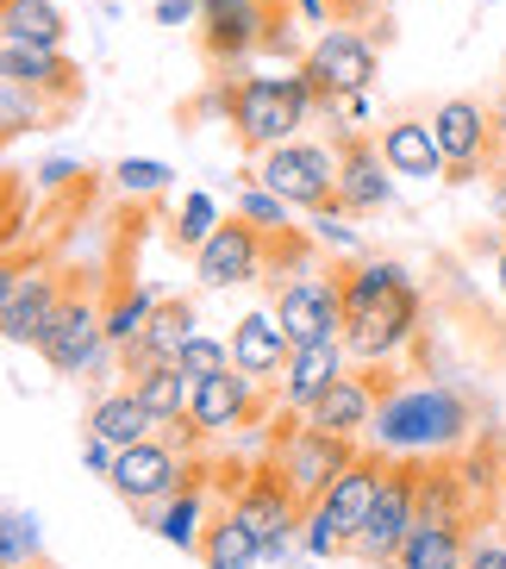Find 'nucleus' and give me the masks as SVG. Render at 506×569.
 <instances>
[{"instance_id":"f257e3e1","label":"nucleus","mask_w":506,"mask_h":569,"mask_svg":"<svg viewBox=\"0 0 506 569\" xmlns=\"http://www.w3.org/2000/svg\"><path fill=\"white\" fill-rule=\"evenodd\" d=\"M419 332V295L406 282V269L375 257L356 263L344 276V351L356 363H388L394 351H406Z\"/></svg>"},{"instance_id":"f03ea898","label":"nucleus","mask_w":506,"mask_h":569,"mask_svg":"<svg viewBox=\"0 0 506 569\" xmlns=\"http://www.w3.org/2000/svg\"><path fill=\"white\" fill-rule=\"evenodd\" d=\"M370 438H375V451H388V457H444L469 438V407H463V395H451L438 382L401 388L388 401H375Z\"/></svg>"},{"instance_id":"7ed1b4c3","label":"nucleus","mask_w":506,"mask_h":569,"mask_svg":"<svg viewBox=\"0 0 506 569\" xmlns=\"http://www.w3.org/2000/svg\"><path fill=\"white\" fill-rule=\"evenodd\" d=\"M382 469L388 463H370V457H356L344 476H337L332 488H325L320 501L301 513L306 526V551L313 557H337V551H351L356 532H363V519H370L375 507V488H382Z\"/></svg>"},{"instance_id":"20e7f679","label":"nucleus","mask_w":506,"mask_h":569,"mask_svg":"<svg viewBox=\"0 0 506 569\" xmlns=\"http://www.w3.org/2000/svg\"><path fill=\"white\" fill-rule=\"evenodd\" d=\"M225 113H232V132L244 151H275V144H287L294 138V126H306V113L294 107V94H287V76H237V82H225Z\"/></svg>"},{"instance_id":"39448f33","label":"nucleus","mask_w":506,"mask_h":569,"mask_svg":"<svg viewBox=\"0 0 506 569\" xmlns=\"http://www.w3.org/2000/svg\"><path fill=\"white\" fill-rule=\"evenodd\" d=\"M251 176L270 188V194H282L287 207H313V213H320V207H337V151L332 144L287 138V144L256 157Z\"/></svg>"},{"instance_id":"423d86ee","label":"nucleus","mask_w":506,"mask_h":569,"mask_svg":"<svg viewBox=\"0 0 506 569\" xmlns=\"http://www.w3.org/2000/svg\"><path fill=\"white\" fill-rule=\"evenodd\" d=\"M306 76L320 82L325 107L351 101V94H370L375 69H382V51H375V38H363L356 26H332V32L313 38V51H306Z\"/></svg>"},{"instance_id":"0eeeda50","label":"nucleus","mask_w":506,"mask_h":569,"mask_svg":"<svg viewBox=\"0 0 506 569\" xmlns=\"http://www.w3.org/2000/svg\"><path fill=\"white\" fill-rule=\"evenodd\" d=\"M356 438H337V432H320L313 419L306 426H294L287 432V445H282V457H275V476H282L287 488H294V501L301 507H313L325 495V488L344 476V469L356 463V451H351Z\"/></svg>"},{"instance_id":"6e6552de","label":"nucleus","mask_w":506,"mask_h":569,"mask_svg":"<svg viewBox=\"0 0 506 569\" xmlns=\"http://www.w3.org/2000/svg\"><path fill=\"white\" fill-rule=\"evenodd\" d=\"M413 495H419V469L406 463H388L382 469V488H375V507L370 519H363V532H356L351 551L363 557V563H394L406 545V532H413Z\"/></svg>"},{"instance_id":"1a4fd4ad","label":"nucleus","mask_w":506,"mask_h":569,"mask_svg":"<svg viewBox=\"0 0 506 569\" xmlns=\"http://www.w3.org/2000/svg\"><path fill=\"white\" fill-rule=\"evenodd\" d=\"M275 319L294 345H332V338H344V282L287 276L282 295H275Z\"/></svg>"},{"instance_id":"9d476101","label":"nucleus","mask_w":506,"mask_h":569,"mask_svg":"<svg viewBox=\"0 0 506 569\" xmlns=\"http://www.w3.org/2000/svg\"><path fill=\"white\" fill-rule=\"evenodd\" d=\"M44 363L57 369V376H88V369H101L107 357V313L88 295H63V307H57L51 332H44Z\"/></svg>"},{"instance_id":"9b49d317","label":"nucleus","mask_w":506,"mask_h":569,"mask_svg":"<svg viewBox=\"0 0 506 569\" xmlns=\"http://www.w3.org/2000/svg\"><path fill=\"white\" fill-rule=\"evenodd\" d=\"M107 482H113L132 507H163L169 495H182V488H188V463H182V451H175V445L144 438V445H125V451L113 457Z\"/></svg>"},{"instance_id":"f8f14e48","label":"nucleus","mask_w":506,"mask_h":569,"mask_svg":"<svg viewBox=\"0 0 506 569\" xmlns=\"http://www.w3.org/2000/svg\"><path fill=\"white\" fill-rule=\"evenodd\" d=\"M432 132H438V151H444V176L451 182H469L482 163H494L500 151V132H494V113L482 101H444L432 113Z\"/></svg>"},{"instance_id":"ddd939ff","label":"nucleus","mask_w":506,"mask_h":569,"mask_svg":"<svg viewBox=\"0 0 506 569\" xmlns=\"http://www.w3.org/2000/svg\"><path fill=\"white\" fill-rule=\"evenodd\" d=\"M388 201H394V169L382 157V138L344 132V144H337V207L344 213H375Z\"/></svg>"},{"instance_id":"4468645a","label":"nucleus","mask_w":506,"mask_h":569,"mask_svg":"<svg viewBox=\"0 0 506 569\" xmlns=\"http://www.w3.org/2000/svg\"><path fill=\"white\" fill-rule=\"evenodd\" d=\"M256 269H263V232H256L251 219H220V232L206 238L201 251H194V276L206 288H237V282H256Z\"/></svg>"},{"instance_id":"2eb2a0df","label":"nucleus","mask_w":506,"mask_h":569,"mask_svg":"<svg viewBox=\"0 0 506 569\" xmlns=\"http://www.w3.org/2000/svg\"><path fill=\"white\" fill-rule=\"evenodd\" d=\"M57 307H63V282H57L44 263H19L13 276V301H7V319H0V338H13V345H44L51 332Z\"/></svg>"},{"instance_id":"dca6fc26","label":"nucleus","mask_w":506,"mask_h":569,"mask_svg":"<svg viewBox=\"0 0 506 569\" xmlns=\"http://www.w3.org/2000/svg\"><path fill=\"white\" fill-rule=\"evenodd\" d=\"M0 82L38 88V94H51L57 107L82 101V69L69 63L63 51H44V44H0Z\"/></svg>"},{"instance_id":"f3484780","label":"nucleus","mask_w":506,"mask_h":569,"mask_svg":"<svg viewBox=\"0 0 506 569\" xmlns=\"http://www.w3.org/2000/svg\"><path fill=\"white\" fill-rule=\"evenodd\" d=\"M256 413V376H244V369H220V376H206V382H194V401H188V419H194V432L220 438L232 432V426H244V419Z\"/></svg>"},{"instance_id":"a211bd4d","label":"nucleus","mask_w":506,"mask_h":569,"mask_svg":"<svg viewBox=\"0 0 506 569\" xmlns=\"http://www.w3.org/2000/svg\"><path fill=\"white\" fill-rule=\"evenodd\" d=\"M344 338H332V345H294L282 363V407H294V413H306V407L320 401L325 388L344 376Z\"/></svg>"},{"instance_id":"6ab92c4d","label":"nucleus","mask_w":506,"mask_h":569,"mask_svg":"<svg viewBox=\"0 0 506 569\" xmlns=\"http://www.w3.org/2000/svg\"><path fill=\"white\" fill-rule=\"evenodd\" d=\"M287 351H294V338L282 332V319L275 313H244L232 332V363L244 369V376H256V382H270V376H282Z\"/></svg>"},{"instance_id":"aec40b11","label":"nucleus","mask_w":506,"mask_h":569,"mask_svg":"<svg viewBox=\"0 0 506 569\" xmlns=\"http://www.w3.org/2000/svg\"><path fill=\"white\" fill-rule=\"evenodd\" d=\"M382 157H388L394 176H413V182L444 176V151H438L432 119H394V126H382Z\"/></svg>"},{"instance_id":"412c9836","label":"nucleus","mask_w":506,"mask_h":569,"mask_svg":"<svg viewBox=\"0 0 506 569\" xmlns=\"http://www.w3.org/2000/svg\"><path fill=\"white\" fill-rule=\"evenodd\" d=\"M306 419L320 426V432H337V438H363L375 419V388L363 382V376H337L332 388H325L320 401L306 407Z\"/></svg>"},{"instance_id":"4be33fe9","label":"nucleus","mask_w":506,"mask_h":569,"mask_svg":"<svg viewBox=\"0 0 506 569\" xmlns=\"http://www.w3.org/2000/svg\"><path fill=\"white\" fill-rule=\"evenodd\" d=\"M188 338H194V307L188 301H156V313L144 319V338L125 351V363H132V376L151 369V363H175Z\"/></svg>"},{"instance_id":"5701e85b","label":"nucleus","mask_w":506,"mask_h":569,"mask_svg":"<svg viewBox=\"0 0 506 569\" xmlns=\"http://www.w3.org/2000/svg\"><path fill=\"white\" fill-rule=\"evenodd\" d=\"M88 432L107 438L113 451H125V445H144V438L156 432V413L138 401V388H125V395H107V401H94V413H88Z\"/></svg>"},{"instance_id":"b1692460","label":"nucleus","mask_w":506,"mask_h":569,"mask_svg":"<svg viewBox=\"0 0 506 569\" xmlns=\"http://www.w3.org/2000/svg\"><path fill=\"white\" fill-rule=\"evenodd\" d=\"M69 19L57 13L51 0H0V44H44L63 51Z\"/></svg>"},{"instance_id":"393cba45","label":"nucleus","mask_w":506,"mask_h":569,"mask_svg":"<svg viewBox=\"0 0 506 569\" xmlns=\"http://www.w3.org/2000/svg\"><path fill=\"white\" fill-rule=\"evenodd\" d=\"M469 563V532L463 526H413L394 557V569H463Z\"/></svg>"},{"instance_id":"a878e982","label":"nucleus","mask_w":506,"mask_h":569,"mask_svg":"<svg viewBox=\"0 0 506 569\" xmlns=\"http://www.w3.org/2000/svg\"><path fill=\"white\" fill-rule=\"evenodd\" d=\"M194 557H201L206 569H256L263 563V538H256L237 513H225V519L206 526V538H201V551Z\"/></svg>"},{"instance_id":"bb28decb","label":"nucleus","mask_w":506,"mask_h":569,"mask_svg":"<svg viewBox=\"0 0 506 569\" xmlns=\"http://www.w3.org/2000/svg\"><path fill=\"white\" fill-rule=\"evenodd\" d=\"M138 388V401L156 413V426H175V419H188V401H194V382H188L175 363H151V369H138L132 376Z\"/></svg>"},{"instance_id":"cd10ccee","label":"nucleus","mask_w":506,"mask_h":569,"mask_svg":"<svg viewBox=\"0 0 506 569\" xmlns=\"http://www.w3.org/2000/svg\"><path fill=\"white\" fill-rule=\"evenodd\" d=\"M69 107H57L51 94H38V88H19V82H0V144H13V138L38 132V126H51L63 119Z\"/></svg>"},{"instance_id":"c85d7f7f","label":"nucleus","mask_w":506,"mask_h":569,"mask_svg":"<svg viewBox=\"0 0 506 569\" xmlns=\"http://www.w3.org/2000/svg\"><path fill=\"white\" fill-rule=\"evenodd\" d=\"M151 526H156V538H169V545H175V551H201V538H206V526H201V495H194V488L169 495V501L151 513Z\"/></svg>"},{"instance_id":"c756f323","label":"nucleus","mask_w":506,"mask_h":569,"mask_svg":"<svg viewBox=\"0 0 506 569\" xmlns=\"http://www.w3.org/2000/svg\"><path fill=\"white\" fill-rule=\"evenodd\" d=\"M44 557L38 545V519L19 513V507H0V569H32Z\"/></svg>"},{"instance_id":"7c9ffc66","label":"nucleus","mask_w":506,"mask_h":569,"mask_svg":"<svg viewBox=\"0 0 506 569\" xmlns=\"http://www.w3.org/2000/svg\"><path fill=\"white\" fill-rule=\"evenodd\" d=\"M151 313H156V295L151 288H132V295L107 313V351H132L138 338H144V319Z\"/></svg>"},{"instance_id":"2f4dec72","label":"nucleus","mask_w":506,"mask_h":569,"mask_svg":"<svg viewBox=\"0 0 506 569\" xmlns=\"http://www.w3.org/2000/svg\"><path fill=\"white\" fill-rule=\"evenodd\" d=\"M175 369H182L188 382H206V376H220V369H232V345H220V338H188L182 357H175Z\"/></svg>"},{"instance_id":"473e14b6","label":"nucleus","mask_w":506,"mask_h":569,"mask_svg":"<svg viewBox=\"0 0 506 569\" xmlns=\"http://www.w3.org/2000/svg\"><path fill=\"white\" fill-rule=\"evenodd\" d=\"M213 232H220V207H213V194H188L182 219H175V238H182L188 251H201Z\"/></svg>"},{"instance_id":"72a5a7b5","label":"nucleus","mask_w":506,"mask_h":569,"mask_svg":"<svg viewBox=\"0 0 506 569\" xmlns=\"http://www.w3.org/2000/svg\"><path fill=\"white\" fill-rule=\"evenodd\" d=\"M237 213L251 219L256 232H275V238L287 232V201H282V194H270L263 182H256V188H244V201H237Z\"/></svg>"},{"instance_id":"f704fd0d","label":"nucleus","mask_w":506,"mask_h":569,"mask_svg":"<svg viewBox=\"0 0 506 569\" xmlns=\"http://www.w3.org/2000/svg\"><path fill=\"white\" fill-rule=\"evenodd\" d=\"M113 176H119V188H125V194H156V188L169 182V169L151 163V157H125Z\"/></svg>"},{"instance_id":"c9c22d12","label":"nucleus","mask_w":506,"mask_h":569,"mask_svg":"<svg viewBox=\"0 0 506 569\" xmlns=\"http://www.w3.org/2000/svg\"><path fill=\"white\" fill-rule=\"evenodd\" d=\"M113 445H107V438H94V432H88V445H82V463L88 469H94V476H107V469H113Z\"/></svg>"},{"instance_id":"e433bc0d","label":"nucleus","mask_w":506,"mask_h":569,"mask_svg":"<svg viewBox=\"0 0 506 569\" xmlns=\"http://www.w3.org/2000/svg\"><path fill=\"white\" fill-rule=\"evenodd\" d=\"M69 176H82V163H75V157H51V163L38 169V182H44V188H63Z\"/></svg>"},{"instance_id":"4c0bfd02","label":"nucleus","mask_w":506,"mask_h":569,"mask_svg":"<svg viewBox=\"0 0 506 569\" xmlns=\"http://www.w3.org/2000/svg\"><path fill=\"white\" fill-rule=\"evenodd\" d=\"M463 569H506V545H494V538L488 545H469V563Z\"/></svg>"},{"instance_id":"58836bf2","label":"nucleus","mask_w":506,"mask_h":569,"mask_svg":"<svg viewBox=\"0 0 506 569\" xmlns=\"http://www.w3.org/2000/svg\"><path fill=\"white\" fill-rule=\"evenodd\" d=\"M194 7H201V0H163V7H156V26H182V19H194Z\"/></svg>"},{"instance_id":"ea45409f","label":"nucleus","mask_w":506,"mask_h":569,"mask_svg":"<svg viewBox=\"0 0 506 569\" xmlns=\"http://www.w3.org/2000/svg\"><path fill=\"white\" fill-rule=\"evenodd\" d=\"M13 276H19V263H0V319H7V301H13Z\"/></svg>"},{"instance_id":"a19ab883","label":"nucleus","mask_w":506,"mask_h":569,"mask_svg":"<svg viewBox=\"0 0 506 569\" xmlns=\"http://www.w3.org/2000/svg\"><path fill=\"white\" fill-rule=\"evenodd\" d=\"M488 113H494V132H500V144H506V94H500V101L488 107Z\"/></svg>"},{"instance_id":"79ce46f5","label":"nucleus","mask_w":506,"mask_h":569,"mask_svg":"<svg viewBox=\"0 0 506 569\" xmlns=\"http://www.w3.org/2000/svg\"><path fill=\"white\" fill-rule=\"evenodd\" d=\"M301 7V19H325V0H294Z\"/></svg>"},{"instance_id":"37998d69","label":"nucleus","mask_w":506,"mask_h":569,"mask_svg":"<svg viewBox=\"0 0 506 569\" xmlns=\"http://www.w3.org/2000/svg\"><path fill=\"white\" fill-rule=\"evenodd\" d=\"M494 213H500V226H506V176H500V188H494Z\"/></svg>"},{"instance_id":"c03bdc74","label":"nucleus","mask_w":506,"mask_h":569,"mask_svg":"<svg viewBox=\"0 0 506 569\" xmlns=\"http://www.w3.org/2000/svg\"><path fill=\"white\" fill-rule=\"evenodd\" d=\"M494 276H500V295H506V251L494 257Z\"/></svg>"},{"instance_id":"a18cd8bd","label":"nucleus","mask_w":506,"mask_h":569,"mask_svg":"<svg viewBox=\"0 0 506 569\" xmlns=\"http://www.w3.org/2000/svg\"><path fill=\"white\" fill-rule=\"evenodd\" d=\"M370 7H375V0H370Z\"/></svg>"}]
</instances>
